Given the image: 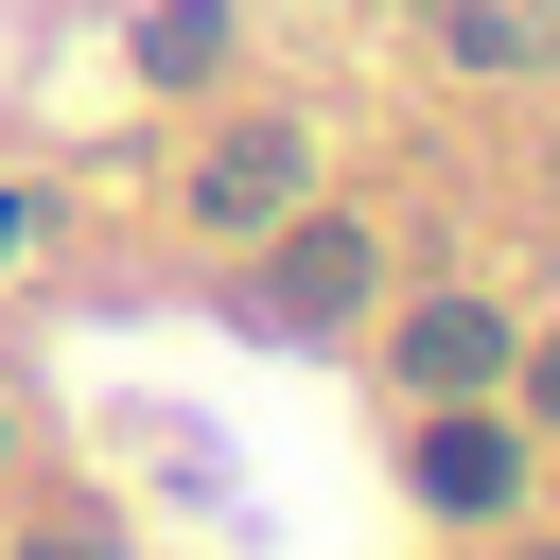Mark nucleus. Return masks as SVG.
Masks as SVG:
<instances>
[{"mask_svg":"<svg viewBox=\"0 0 560 560\" xmlns=\"http://www.w3.org/2000/svg\"><path fill=\"white\" fill-rule=\"evenodd\" d=\"M385 368H402V385H420V402H472V385H490V368H508V315H490V298H420V315H402V350H385Z\"/></svg>","mask_w":560,"mask_h":560,"instance_id":"2","label":"nucleus"},{"mask_svg":"<svg viewBox=\"0 0 560 560\" xmlns=\"http://www.w3.org/2000/svg\"><path fill=\"white\" fill-rule=\"evenodd\" d=\"M298 192H315V158H298V122H228V140L192 158V210H210V228H280Z\"/></svg>","mask_w":560,"mask_h":560,"instance_id":"1","label":"nucleus"},{"mask_svg":"<svg viewBox=\"0 0 560 560\" xmlns=\"http://www.w3.org/2000/svg\"><path fill=\"white\" fill-rule=\"evenodd\" d=\"M210 52H228V18H210V0H175V18H140V70H158V88H192Z\"/></svg>","mask_w":560,"mask_h":560,"instance_id":"5","label":"nucleus"},{"mask_svg":"<svg viewBox=\"0 0 560 560\" xmlns=\"http://www.w3.org/2000/svg\"><path fill=\"white\" fill-rule=\"evenodd\" d=\"M0 262H35V192H0Z\"/></svg>","mask_w":560,"mask_h":560,"instance_id":"7","label":"nucleus"},{"mask_svg":"<svg viewBox=\"0 0 560 560\" xmlns=\"http://www.w3.org/2000/svg\"><path fill=\"white\" fill-rule=\"evenodd\" d=\"M542 420H560V350H542Z\"/></svg>","mask_w":560,"mask_h":560,"instance_id":"8","label":"nucleus"},{"mask_svg":"<svg viewBox=\"0 0 560 560\" xmlns=\"http://www.w3.org/2000/svg\"><path fill=\"white\" fill-rule=\"evenodd\" d=\"M420 490H438L455 525H490V508H508V438H490V420H438V438H420Z\"/></svg>","mask_w":560,"mask_h":560,"instance_id":"3","label":"nucleus"},{"mask_svg":"<svg viewBox=\"0 0 560 560\" xmlns=\"http://www.w3.org/2000/svg\"><path fill=\"white\" fill-rule=\"evenodd\" d=\"M18 560H122V542H88V525H35V542H18Z\"/></svg>","mask_w":560,"mask_h":560,"instance_id":"6","label":"nucleus"},{"mask_svg":"<svg viewBox=\"0 0 560 560\" xmlns=\"http://www.w3.org/2000/svg\"><path fill=\"white\" fill-rule=\"evenodd\" d=\"M508 560H560V542H508Z\"/></svg>","mask_w":560,"mask_h":560,"instance_id":"9","label":"nucleus"},{"mask_svg":"<svg viewBox=\"0 0 560 560\" xmlns=\"http://www.w3.org/2000/svg\"><path fill=\"white\" fill-rule=\"evenodd\" d=\"M368 298V228H298L280 245V315H350Z\"/></svg>","mask_w":560,"mask_h":560,"instance_id":"4","label":"nucleus"}]
</instances>
